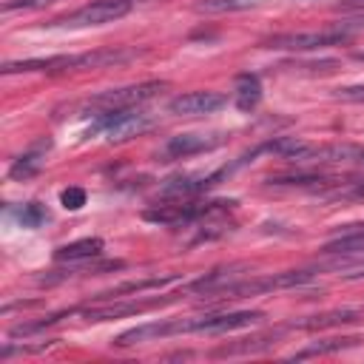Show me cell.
<instances>
[{"label": "cell", "instance_id": "cell-1", "mask_svg": "<svg viewBox=\"0 0 364 364\" xmlns=\"http://www.w3.org/2000/svg\"><path fill=\"white\" fill-rule=\"evenodd\" d=\"M136 51L128 48H100V51H85V54H71V57H46V60H17V63H3V74H17V71H80V68H105L117 65L125 60H134Z\"/></svg>", "mask_w": 364, "mask_h": 364}, {"label": "cell", "instance_id": "cell-2", "mask_svg": "<svg viewBox=\"0 0 364 364\" xmlns=\"http://www.w3.org/2000/svg\"><path fill=\"white\" fill-rule=\"evenodd\" d=\"M154 125V117L139 108H117V111H100L88 128L91 136H102L105 142H125L139 134H145Z\"/></svg>", "mask_w": 364, "mask_h": 364}, {"label": "cell", "instance_id": "cell-3", "mask_svg": "<svg viewBox=\"0 0 364 364\" xmlns=\"http://www.w3.org/2000/svg\"><path fill=\"white\" fill-rule=\"evenodd\" d=\"M233 205L236 202H225V199H216V202H176V205L148 208L142 213V219L154 222V225H165V228H179V225H193V222L216 216V213H228Z\"/></svg>", "mask_w": 364, "mask_h": 364}, {"label": "cell", "instance_id": "cell-4", "mask_svg": "<svg viewBox=\"0 0 364 364\" xmlns=\"http://www.w3.org/2000/svg\"><path fill=\"white\" fill-rule=\"evenodd\" d=\"M350 34L344 28H318V31H287V34H273L262 40V48L270 51H316V48H330L347 43Z\"/></svg>", "mask_w": 364, "mask_h": 364}, {"label": "cell", "instance_id": "cell-5", "mask_svg": "<svg viewBox=\"0 0 364 364\" xmlns=\"http://www.w3.org/2000/svg\"><path fill=\"white\" fill-rule=\"evenodd\" d=\"M310 279H313L310 270H287V273L256 276V279H245V282H228V284H222L213 296H222V299H242V296H256V293H267V290L299 287V284H307Z\"/></svg>", "mask_w": 364, "mask_h": 364}, {"label": "cell", "instance_id": "cell-6", "mask_svg": "<svg viewBox=\"0 0 364 364\" xmlns=\"http://www.w3.org/2000/svg\"><path fill=\"white\" fill-rule=\"evenodd\" d=\"M134 9V0H94L88 6H80L77 11L57 17L51 26H63V28H91V26H105L114 23L119 17H125Z\"/></svg>", "mask_w": 364, "mask_h": 364}, {"label": "cell", "instance_id": "cell-7", "mask_svg": "<svg viewBox=\"0 0 364 364\" xmlns=\"http://www.w3.org/2000/svg\"><path fill=\"white\" fill-rule=\"evenodd\" d=\"M165 88V82H139V85H122V88H111V91H102L97 97L88 100V108L94 111H117V108H136L148 100H154L159 91Z\"/></svg>", "mask_w": 364, "mask_h": 364}, {"label": "cell", "instance_id": "cell-8", "mask_svg": "<svg viewBox=\"0 0 364 364\" xmlns=\"http://www.w3.org/2000/svg\"><path fill=\"white\" fill-rule=\"evenodd\" d=\"M228 105V97L225 94H216V91H188V94H179L168 102V111L176 114V117H205V114H216Z\"/></svg>", "mask_w": 364, "mask_h": 364}, {"label": "cell", "instance_id": "cell-9", "mask_svg": "<svg viewBox=\"0 0 364 364\" xmlns=\"http://www.w3.org/2000/svg\"><path fill=\"white\" fill-rule=\"evenodd\" d=\"M225 142L222 134H176L165 142V156L168 159H188L205 151H213Z\"/></svg>", "mask_w": 364, "mask_h": 364}, {"label": "cell", "instance_id": "cell-10", "mask_svg": "<svg viewBox=\"0 0 364 364\" xmlns=\"http://www.w3.org/2000/svg\"><path fill=\"white\" fill-rule=\"evenodd\" d=\"M173 301L171 299H151V301H117V304H100V307H88V310H77L85 321H108V318H122V316H136V313H145L151 307H159V304H168Z\"/></svg>", "mask_w": 364, "mask_h": 364}, {"label": "cell", "instance_id": "cell-11", "mask_svg": "<svg viewBox=\"0 0 364 364\" xmlns=\"http://www.w3.org/2000/svg\"><path fill=\"white\" fill-rule=\"evenodd\" d=\"M270 188H310L318 191L324 185H341V179H333L327 173H316V171H299V173H279L267 179Z\"/></svg>", "mask_w": 364, "mask_h": 364}, {"label": "cell", "instance_id": "cell-12", "mask_svg": "<svg viewBox=\"0 0 364 364\" xmlns=\"http://www.w3.org/2000/svg\"><path fill=\"white\" fill-rule=\"evenodd\" d=\"M327 256H361L364 253V222L361 225H347L344 233L321 247Z\"/></svg>", "mask_w": 364, "mask_h": 364}, {"label": "cell", "instance_id": "cell-13", "mask_svg": "<svg viewBox=\"0 0 364 364\" xmlns=\"http://www.w3.org/2000/svg\"><path fill=\"white\" fill-rule=\"evenodd\" d=\"M48 148H51V142L46 139V142H37L34 148H28L26 154H20V156L14 159V165H11V171H9V176H11V179H28V176L40 173L43 159H46V151H48Z\"/></svg>", "mask_w": 364, "mask_h": 364}, {"label": "cell", "instance_id": "cell-14", "mask_svg": "<svg viewBox=\"0 0 364 364\" xmlns=\"http://www.w3.org/2000/svg\"><path fill=\"white\" fill-rule=\"evenodd\" d=\"M358 341H361L358 336L318 338V341H313V344H307V347L296 350V353H293V358H296V361H304V358H316V355H330V353H341V350H350V347H355Z\"/></svg>", "mask_w": 364, "mask_h": 364}, {"label": "cell", "instance_id": "cell-15", "mask_svg": "<svg viewBox=\"0 0 364 364\" xmlns=\"http://www.w3.org/2000/svg\"><path fill=\"white\" fill-rule=\"evenodd\" d=\"M259 100H262V82H259V77L250 74V71L239 74V77H236V88H233V102H236V108H239V111H253V108L259 105Z\"/></svg>", "mask_w": 364, "mask_h": 364}, {"label": "cell", "instance_id": "cell-16", "mask_svg": "<svg viewBox=\"0 0 364 364\" xmlns=\"http://www.w3.org/2000/svg\"><path fill=\"white\" fill-rule=\"evenodd\" d=\"M102 253V239L97 236H88V239H77L71 245H63L54 250V259L57 262H85V259H94Z\"/></svg>", "mask_w": 364, "mask_h": 364}, {"label": "cell", "instance_id": "cell-17", "mask_svg": "<svg viewBox=\"0 0 364 364\" xmlns=\"http://www.w3.org/2000/svg\"><path fill=\"white\" fill-rule=\"evenodd\" d=\"M358 321L355 310H333V313H321V316H310L304 321H293L287 324V330H324V327H336V324H350Z\"/></svg>", "mask_w": 364, "mask_h": 364}, {"label": "cell", "instance_id": "cell-18", "mask_svg": "<svg viewBox=\"0 0 364 364\" xmlns=\"http://www.w3.org/2000/svg\"><path fill=\"white\" fill-rule=\"evenodd\" d=\"M262 0H196L193 11L199 14H228V11H245L259 6Z\"/></svg>", "mask_w": 364, "mask_h": 364}, {"label": "cell", "instance_id": "cell-19", "mask_svg": "<svg viewBox=\"0 0 364 364\" xmlns=\"http://www.w3.org/2000/svg\"><path fill=\"white\" fill-rule=\"evenodd\" d=\"M176 276H162V279H145V282H125L108 293H100V299H114V296H122V293H142V290H151V287H162L168 282H173Z\"/></svg>", "mask_w": 364, "mask_h": 364}, {"label": "cell", "instance_id": "cell-20", "mask_svg": "<svg viewBox=\"0 0 364 364\" xmlns=\"http://www.w3.org/2000/svg\"><path fill=\"white\" fill-rule=\"evenodd\" d=\"M17 219H20L23 228H31V230H34V228H40V225L48 222V210H46V205H40V202H28V205L20 208Z\"/></svg>", "mask_w": 364, "mask_h": 364}, {"label": "cell", "instance_id": "cell-21", "mask_svg": "<svg viewBox=\"0 0 364 364\" xmlns=\"http://www.w3.org/2000/svg\"><path fill=\"white\" fill-rule=\"evenodd\" d=\"M60 202H63L65 210H80L85 205V191L82 188H65L60 193Z\"/></svg>", "mask_w": 364, "mask_h": 364}, {"label": "cell", "instance_id": "cell-22", "mask_svg": "<svg viewBox=\"0 0 364 364\" xmlns=\"http://www.w3.org/2000/svg\"><path fill=\"white\" fill-rule=\"evenodd\" d=\"M333 97L341 100V102H364V82H361V85H344V88H336Z\"/></svg>", "mask_w": 364, "mask_h": 364}, {"label": "cell", "instance_id": "cell-23", "mask_svg": "<svg viewBox=\"0 0 364 364\" xmlns=\"http://www.w3.org/2000/svg\"><path fill=\"white\" fill-rule=\"evenodd\" d=\"M336 28H344L347 34L361 31V28H364V11H358V14H355V17H350V20H338V23H336Z\"/></svg>", "mask_w": 364, "mask_h": 364}, {"label": "cell", "instance_id": "cell-24", "mask_svg": "<svg viewBox=\"0 0 364 364\" xmlns=\"http://www.w3.org/2000/svg\"><path fill=\"white\" fill-rule=\"evenodd\" d=\"M338 9H341V11H350V9L364 11V0H341V3H338Z\"/></svg>", "mask_w": 364, "mask_h": 364}, {"label": "cell", "instance_id": "cell-25", "mask_svg": "<svg viewBox=\"0 0 364 364\" xmlns=\"http://www.w3.org/2000/svg\"><path fill=\"white\" fill-rule=\"evenodd\" d=\"M347 279H364V264H361V267H355L353 273H347Z\"/></svg>", "mask_w": 364, "mask_h": 364}, {"label": "cell", "instance_id": "cell-26", "mask_svg": "<svg viewBox=\"0 0 364 364\" xmlns=\"http://www.w3.org/2000/svg\"><path fill=\"white\" fill-rule=\"evenodd\" d=\"M353 60H358V63H364V51H355V54H353Z\"/></svg>", "mask_w": 364, "mask_h": 364}]
</instances>
